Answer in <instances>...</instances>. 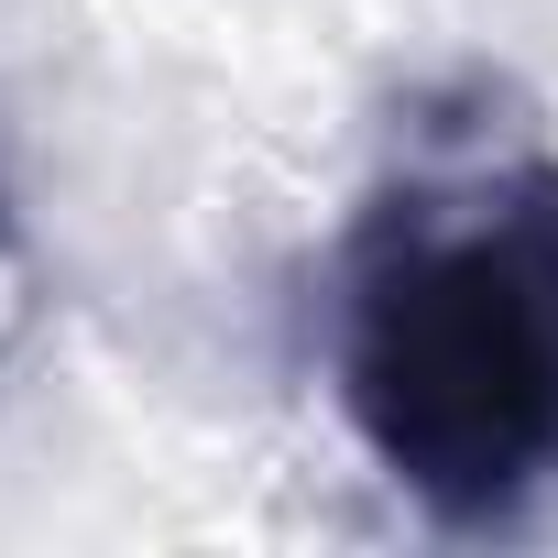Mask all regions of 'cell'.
Returning <instances> with one entry per match:
<instances>
[{
    "label": "cell",
    "mask_w": 558,
    "mask_h": 558,
    "mask_svg": "<svg viewBox=\"0 0 558 558\" xmlns=\"http://www.w3.org/2000/svg\"><path fill=\"white\" fill-rule=\"evenodd\" d=\"M329 373L438 525H525L558 493V165H449L362 208Z\"/></svg>",
    "instance_id": "cell-1"
}]
</instances>
